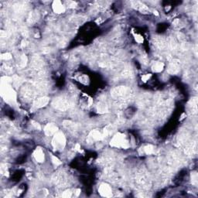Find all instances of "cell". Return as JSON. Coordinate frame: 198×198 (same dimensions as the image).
<instances>
[{
	"label": "cell",
	"instance_id": "1",
	"mask_svg": "<svg viewBox=\"0 0 198 198\" xmlns=\"http://www.w3.org/2000/svg\"><path fill=\"white\" fill-rule=\"evenodd\" d=\"M110 145L115 148H121V149H128L129 147V143L126 136L122 133H117L111 138Z\"/></svg>",
	"mask_w": 198,
	"mask_h": 198
},
{
	"label": "cell",
	"instance_id": "2",
	"mask_svg": "<svg viewBox=\"0 0 198 198\" xmlns=\"http://www.w3.org/2000/svg\"><path fill=\"white\" fill-rule=\"evenodd\" d=\"M52 145L56 151H60L64 149L66 145V138L63 132H57L53 136L52 139Z\"/></svg>",
	"mask_w": 198,
	"mask_h": 198
},
{
	"label": "cell",
	"instance_id": "3",
	"mask_svg": "<svg viewBox=\"0 0 198 198\" xmlns=\"http://www.w3.org/2000/svg\"><path fill=\"white\" fill-rule=\"evenodd\" d=\"M130 92L131 90L129 88L124 86H120L113 88L111 91V94L112 97L115 99H119L122 100L124 98H126L128 95H130Z\"/></svg>",
	"mask_w": 198,
	"mask_h": 198
},
{
	"label": "cell",
	"instance_id": "4",
	"mask_svg": "<svg viewBox=\"0 0 198 198\" xmlns=\"http://www.w3.org/2000/svg\"><path fill=\"white\" fill-rule=\"evenodd\" d=\"M53 105L54 108L60 111H65L72 107V103L69 99L64 98H56L53 101Z\"/></svg>",
	"mask_w": 198,
	"mask_h": 198
},
{
	"label": "cell",
	"instance_id": "5",
	"mask_svg": "<svg viewBox=\"0 0 198 198\" xmlns=\"http://www.w3.org/2000/svg\"><path fill=\"white\" fill-rule=\"evenodd\" d=\"M2 95L7 101H16V93L8 84L2 83Z\"/></svg>",
	"mask_w": 198,
	"mask_h": 198
},
{
	"label": "cell",
	"instance_id": "6",
	"mask_svg": "<svg viewBox=\"0 0 198 198\" xmlns=\"http://www.w3.org/2000/svg\"><path fill=\"white\" fill-rule=\"evenodd\" d=\"M136 182L138 187H140L141 188H143V189H146L150 185V180H149V177L144 172H140L137 173Z\"/></svg>",
	"mask_w": 198,
	"mask_h": 198
},
{
	"label": "cell",
	"instance_id": "7",
	"mask_svg": "<svg viewBox=\"0 0 198 198\" xmlns=\"http://www.w3.org/2000/svg\"><path fill=\"white\" fill-rule=\"evenodd\" d=\"M79 104H80V106L82 109H89L90 107L92 105V104H93V100L87 94H82L80 96V98H79Z\"/></svg>",
	"mask_w": 198,
	"mask_h": 198
},
{
	"label": "cell",
	"instance_id": "8",
	"mask_svg": "<svg viewBox=\"0 0 198 198\" xmlns=\"http://www.w3.org/2000/svg\"><path fill=\"white\" fill-rule=\"evenodd\" d=\"M98 193L101 196L104 197H111L112 196V189L111 187L107 183H101L98 188Z\"/></svg>",
	"mask_w": 198,
	"mask_h": 198
},
{
	"label": "cell",
	"instance_id": "9",
	"mask_svg": "<svg viewBox=\"0 0 198 198\" xmlns=\"http://www.w3.org/2000/svg\"><path fill=\"white\" fill-rule=\"evenodd\" d=\"M103 138H104L103 132H99L98 130H93L89 133L87 140L88 143H94L97 141L101 140Z\"/></svg>",
	"mask_w": 198,
	"mask_h": 198
},
{
	"label": "cell",
	"instance_id": "10",
	"mask_svg": "<svg viewBox=\"0 0 198 198\" xmlns=\"http://www.w3.org/2000/svg\"><path fill=\"white\" fill-rule=\"evenodd\" d=\"M131 5H132V8L139 11L142 13H148L149 12V8L147 7L146 5L139 2V1H133L131 2Z\"/></svg>",
	"mask_w": 198,
	"mask_h": 198
},
{
	"label": "cell",
	"instance_id": "11",
	"mask_svg": "<svg viewBox=\"0 0 198 198\" xmlns=\"http://www.w3.org/2000/svg\"><path fill=\"white\" fill-rule=\"evenodd\" d=\"M58 131V127L53 123H48L44 128V133L47 136H52L57 133Z\"/></svg>",
	"mask_w": 198,
	"mask_h": 198
},
{
	"label": "cell",
	"instance_id": "12",
	"mask_svg": "<svg viewBox=\"0 0 198 198\" xmlns=\"http://www.w3.org/2000/svg\"><path fill=\"white\" fill-rule=\"evenodd\" d=\"M48 103H49V98L42 97V98H39L36 99L33 104V106L35 109H40V108L46 106Z\"/></svg>",
	"mask_w": 198,
	"mask_h": 198
},
{
	"label": "cell",
	"instance_id": "13",
	"mask_svg": "<svg viewBox=\"0 0 198 198\" xmlns=\"http://www.w3.org/2000/svg\"><path fill=\"white\" fill-rule=\"evenodd\" d=\"M180 71V63L179 60H172L170 61V64L169 65L168 72L171 75H176Z\"/></svg>",
	"mask_w": 198,
	"mask_h": 198
},
{
	"label": "cell",
	"instance_id": "14",
	"mask_svg": "<svg viewBox=\"0 0 198 198\" xmlns=\"http://www.w3.org/2000/svg\"><path fill=\"white\" fill-rule=\"evenodd\" d=\"M52 9H53L54 13H57V14L64 13L65 12V7L64 6V5L62 4V2L60 1H58V0H56L53 2Z\"/></svg>",
	"mask_w": 198,
	"mask_h": 198
},
{
	"label": "cell",
	"instance_id": "15",
	"mask_svg": "<svg viewBox=\"0 0 198 198\" xmlns=\"http://www.w3.org/2000/svg\"><path fill=\"white\" fill-rule=\"evenodd\" d=\"M53 179L55 183L59 184V185H64L67 181L66 176L63 172H58V173L55 174Z\"/></svg>",
	"mask_w": 198,
	"mask_h": 198
},
{
	"label": "cell",
	"instance_id": "16",
	"mask_svg": "<svg viewBox=\"0 0 198 198\" xmlns=\"http://www.w3.org/2000/svg\"><path fill=\"white\" fill-rule=\"evenodd\" d=\"M33 155H34L35 160L38 163H43L44 161V153H43V149H41L40 147H37L35 149Z\"/></svg>",
	"mask_w": 198,
	"mask_h": 198
},
{
	"label": "cell",
	"instance_id": "17",
	"mask_svg": "<svg viewBox=\"0 0 198 198\" xmlns=\"http://www.w3.org/2000/svg\"><path fill=\"white\" fill-rule=\"evenodd\" d=\"M197 151V145L195 142H192L187 145L185 148V153L189 155H193Z\"/></svg>",
	"mask_w": 198,
	"mask_h": 198
},
{
	"label": "cell",
	"instance_id": "18",
	"mask_svg": "<svg viewBox=\"0 0 198 198\" xmlns=\"http://www.w3.org/2000/svg\"><path fill=\"white\" fill-rule=\"evenodd\" d=\"M189 107H190V111L193 115H196L197 111V98H192L189 101Z\"/></svg>",
	"mask_w": 198,
	"mask_h": 198
},
{
	"label": "cell",
	"instance_id": "19",
	"mask_svg": "<svg viewBox=\"0 0 198 198\" xmlns=\"http://www.w3.org/2000/svg\"><path fill=\"white\" fill-rule=\"evenodd\" d=\"M63 124H64V126L65 128L70 130V131H76L77 130V125L73 121L65 120V121H64Z\"/></svg>",
	"mask_w": 198,
	"mask_h": 198
},
{
	"label": "cell",
	"instance_id": "20",
	"mask_svg": "<svg viewBox=\"0 0 198 198\" xmlns=\"http://www.w3.org/2000/svg\"><path fill=\"white\" fill-rule=\"evenodd\" d=\"M164 68V64L162 62H156L152 67V70L154 72H161Z\"/></svg>",
	"mask_w": 198,
	"mask_h": 198
},
{
	"label": "cell",
	"instance_id": "21",
	"mask_svg": "<svg viewBox=\"0 0 198 198\" xmlns=\"http://www.w3.org/2000/svg\"><path fill=\"white\" fill-rule=\"evenodd\" d=\"M142 150L146 155H150V154L154 153V152H155V147L152 145H146L143 147V148H142Z\"/></svg>",
	"mask_w": 198,
	"mask_h": 198
},
{
	"label": "cell",
	"instance_id": "22",
	"mask_svg": "<svg viewBox=\"0 0 198 198\" xmlns=\"http://www.w3.org/2000/svg\"><path fill=\"white\" fill-rule=\"evenodd\" d=\"M155 44L156 47L160 48V49H163V48H164L165 46H166V43H165V41H164L162 38H155Z\"/></svg>",
	"mask_w": 198,
	"mask_h": 198
},
{
	"label": "cell",
	"instance_id": "23",
	"mask_svg": "<svg viewBox=\"0 0 198 198\" xmlns=\"http://www.w3.org/2000/svg\"><path fill=\"white\" fill-rule=\"evenodd\" d=\"M98 112L101 113H104L108 111V107L104 103L100 102L98 104Z\"/></svg>",
	"mask_w": 198,
	"mask_h": 198
},
{
	"label": "cell",
	"instance_id": "24",
	"mask_svg": "<svg viewBox=\"0 0 198 198\" xmlns=\"http://www.w3.org/2000/svg\"><path fill=\"white\" fill-rule=\"evenodd\" d=\"M121 75L125 78H129L132 75V71L130 69H125L121 73Z\"/></svg>",
	"mask_w": 198,
	"mask_h": 198
},
{
	"label": "cell",
	"instance_id": "25",
	"mask_svg": "<svg viewBox=\"0 0 198 198\" xmlns=\"http://www.w3.org/2000/svg\"><path fill=\"white\" fill-rule=\"evenodd\" d=\"M26 62H27V58H26V55H23L21 57H20L19 66L20 67H24L26 66Z\"/></svg>",
	"mask_w": 198,
	"mask_h": 198
},
{
	"label": "cell",
	"instance_id": "26",
	"mask_svg": "<svg viewBox=\"0 0 198 198\" xmlns=\"http://www.w3.org/2000/svg\"><path fill=\"white\" fill-rule=\"evenodd\" d=\"M191 182L192 184L197 185V172H192L191 173Z\"/></svg>",
	"mask_w": 198,
	"mask_h": 198
},
{
	"label": "cell",
	"instance_id": "27",
	"mask_svg": "<svg viewBox=\"0 0 198 198\" xmlns=\"http://www.w3.org/2000/svg\"><path fill=\"white\" fill-rule=\"evenodd\" d=\"M36 19H37V16H36V13H31L30 14L29 18H28V22H29V23H33V22L36 21Z\"/></svg>",
	"mask_w": 198,
	"mask_h": 198
},
{
	"label": "cell",
	"instance_id": "28",
	"mask_svg": "<svg viewBox=\"0 0 198 198\" xmlns=\"http://www.w3.org/2000/svg\"><path fill=\"white\" fill-rule=\"evenodd\" d=\"M51 158H52V162H53V163L56 166L61 165V163H62L61 161H60V160H59L57 157H56V156H54V155H51Z\"/></svg>",
	"mask_w": 198,
	"mask_h": 198
},
{
	"label": "cell",
	"instance_id": "29",
	"mask_svg": "<svg viewBox=\"0 0 198 198\" xmlns=\"http://www.w3.org/2000/svg\"><path fill=\"white\" fill-rule=\"evenodd\" d=\"M11 58H12V55H11V53H2V55H1V59H2V60H10Z\"/></svg>",
	"mask_w": 198,
	"mask_h": 198
},
{
	"label": "cell",
	"instance_id": "30",
	"mask_svg": "<svg viewBox=\"0 0 198 198\" xmlns=\"http://www.w3.org/2000/svg\"><path fill=\"white\" fill-rule=\"evenodd\" d=\"M135 40H136V41L137 43H141L143 42V37L139 34L135 35Z\"/></svg>",
	"mask_w": 198,
	"mask_h": 198
},
{
	"label": "cell",
	"instance_id": "31",
	"mask_svg": "<svg viewBox=\"0 0 198 198\" xmlns=\"http://www.w3.org/2000/svg\"><path fill=\"white\" fill-rule=\"evenodd\" d=\"M63 197H72V191L71 190H66L64 192V194H62Z\"/></svg>",
	"mask_w": 198,
	"mask_h": 198
},
{
	"label": "cell",
	"instance_id": "32",
	"mask_svg": "<svg viewBox=\"0 0 198 198\" xmlns=\"http://www.w3.org/2000/svg\"><path fill=\"white\" fill-rule=\"evenodd\" d=\"M1 172H2V174H4L6 176V173H8V172H7L6 165H2V167H1Z\"/></svg>",
	"mask_w": 198,
	"mask_h": 198
},
{
	"label": "cell",
	"instance_id": "33",
	"mask_svg": "<svg viewBox=\"0 0 198 198\" xmlns=\"http://www.w3.org/2000/svg\"><path fill=\"white\" fill-rule=\"evenodd\" d=\"M150 77H151V75H150V74L144 75H143V77H142V80H143L144 82H145V81H147L149 78H150Z\"/></svg>",
	"mask_w": 198,
	"mask_h": 198
},
{
	"label": "cell",
	"instance_id": "34",
	"mask_svg": "<svg viewBox=\"0 0 198 198\" xmlns=\"http://www.w3.org/2000/svg\"><path fill=\"white\" fill-rule=\"evenodd\" d=\"M32 125H33V127H34L35 128H36V129H40L41 128V127H40V124L39 123H37V122H36V121H32Z\"/></svg>",
	"mask_w": 198,
	"mask_h": 198
},
{
	"label": "cell",
	"instance_id": "35",
	"mask_svg": "<svg viewBox=\"0 0 198 198\" xmlns=\"http://www.w3.org/2000/svg\"><path fill=\"white\" fill-rule=\"evenodd\" d=\"M68 6L69 7H71V8H75L76 6H77V3L75 2H68Z\"/></svg>",
	"mask_w": 198,
	"mask_h": 198
},
{
	"label": "cell",
	"instance_id": "36",
	"mask_svg": "<svg viewBox=\"0 0 198 198\" xmlns=\"http://www.w3.org/2000/svg\"><path fill=\"white\" fill-rule=\"evenodd\" d=\"M75 150L81 152V145H79V144H76L75 146Z\"/></svg>",
	"mask_w": 198,
	"mask_h": 198
}]
</instances>
